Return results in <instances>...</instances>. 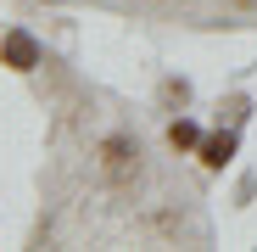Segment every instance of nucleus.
<instances>
[{
    "instance_id": "nucleus-1",
    "label": "nucleus",
    "mask_w": 257,
    "mask_h": 252,
    "mask_svg": "<svg viewBox=\"0 0 257 252\" xmlns=\"http://www.w3.org/2000/svg\"><path fill=\"white\" fill-rule=\"evenodd\" d=\"M101 174H106L112 191H128L135 174H140V146L128 140V135H106L101 140Z\"/></svg>"
},
{
    "instance_id": "nucleus-2",
    "label": "nucleus",
    "mask_w": 257,
    "mask_h": 252,
    "mask_svg": "<svg viewBox=\"0 0 257 252\" xmlns=\"http://www.w3.org/2000/svg\"><path fill=\"white\" fill-rule=\"evenodd\" d=\"M39 56H45V51H39V39L28 28H12L6 39H0V67H12V73H34Z\"/></svg>"
},
{
    "instance_id": "nucleus-3",
    "label": "nucleus",
    "mask_w": 257,
    "mask_h": 252,
    "mask_svg": "<svg viewBox=\"0 0 257 252\" xmlns=\"http://www.w3.org/2000/svg\"><path fill=\"white\" fill-rule=\"evenodd\" d=\"M229 157H235V135H229V129H224V135H207V140H201V162H207V168H224Z\"/></svg>"
},
{
    "instance_id": "nucleus-4",
    "label": "nucleus",
    "mask_w": 257,
    "mask_h": 252,
    "mask_svg": "<svg viewBox=\"0 0 257 252\" xmlns=\"http://www.w3.org/2000/svg\"><path fill=\"white\" fill-rule=\"evenodd\" d=\"M168 146H174V151H201V129L190 118H174V123H168Z\"/></svg>"
}]
</instances>
